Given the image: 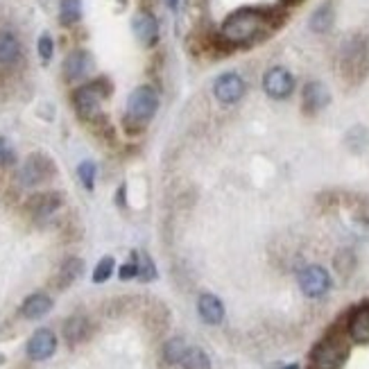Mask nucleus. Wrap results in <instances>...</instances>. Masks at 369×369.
I'll return each instance as SVG.
<instances>
[{"label": "nucleus", "mask_w": 369, "mask_h": 369, "mask_svg": "<svg viewBox=\"0 0 369 369\" xmlns=\"http://www.w3.org/2000/svg\"><path fill=\"white\" fill-rule=\"evenodd\" d=\"M267 26H269L267 11L245 7L225 18L223 28H220V36H223V41L229 46H242L258 39V36L267 30Z\"/></svg>", "instance_id": "nucleus-1"}, {"label": "nucleus", "mask_w": 369, "mask_h": 369, "mask_svg": "<svg viewBox=\"0 0 369 369\" xmlns=\"http://www.w3.org/2000/svg\"><path fill=\"white\" fill-rule=\"evenodd\" d=\"M338 61H340V73L344 80L351 84L360 82L369 70V43L365 36L360 34L349 36L340 48Z\"/></svg>", "instance_id": "nucleus-2"}, {"label": "nucleus", "mask_w": 369, "mask_h": 369, "mask_svg": "<svg viewBox=\"0 0 369 369\" xmlns=\"http://www.w3.org/2000/svg\"><path fill=\"white\" fill-rule=\"evenodd\" d=\"M156 109H159V95L152 86H139L127 97V118L134 122H141V125L152 120Z\"/></svg>", "instance_id": "nucleus-3"}, {"label": "nucleus", "mask_w": 369, "mask_h": 369, "mask_svg": "<svg viewBox=\"0 0 369 369\" xmlns=\"http://www.w3.org/2000/svg\"><path fill=\"white\" fill-rule=\"evenodd\" d=\"M344 358H347V342H344L340 336H328L315 347L313 367L315 369H338Z\"/></svg>", "instance_id": "nucleus-4"}, {"label": "nucleus", "mask_w": 369, "mask_h": 369, "mask_svg": "<svg viewBox=\"0 0 369 369\" xmlns=\"http://www.w3.org/2000/svg\"><path fill=\"white\" fill-rule=\"evenodd\" d=\"M55 175V164L48 154L34 152L26 159V164L21 168V183L23 186H36V183L46 181L48 177Z\"/></svg>", "instance_id": "nucleus-5"}, {"label": "nucleus", "mask_w": 369, "mask_h": 369, "mask_svg": "<svg viewBox=\"0 0 369 369\" xmlns=\"http://www.w3.org/2000/svg\"><path fill=\"white\" fill-rule=\"evenodd\" d=\"M299 288L306 297L319 299L331 290V274L322 265H309L299 272Z\"/></svg>", "instance_id": "nucleus-6"}, {"label": "nucleus", "mask_w": 369, "mask_h": 369, "mask_svg": "<svg viewBox=\"0 0 369 369\" xmlns=\"http://www.w3.org/2000/svg\"><path fill=\"white\" fill-rule=\"evenodd\" d=\"M245 91H247V84L238 75V73H223L213 82V95L220 105H236L242 100Z\"/></svg>", "instance_id": "nucleus-7"}, {"label": "nucleus", "mask_w": 369, "mask_h": 369, "mask_svg": "<svg viewBox=\"0 0 369 369\" xmlns=\"http://www.w3.org/2000/svg\"><path fill=\"white\" fill-rule=\"evenodd\" d=\"M263 89L269 97H274V100H286V97L294 91L292 73L284 66H272L263 75Z\"/></svg>", "instance_id": "nucleus-8"}, {"label": "nucleus", "mask_w": 369, "mask_h": 369, "mask_svg": "<svg viewBox=\"0 0 369 369\" xmlns=\"http://www.w3.org/2000/svg\"><path fill=\"white\" fill-rule=\"evenodd\" d=\"M73 102H75V109L82 118H93L97 112H100V102H102L100 82L86 84L82 89H77L75 95H73Z\"/></svg>", "instance_id": "nucleus-9"}, {"label": "nucleus", "mask_w": 369, "mask_h": 369, "mask_svg": "<svg viewBox=\"0 0 369 369\" xmlns=\"http://www.w3.org/2000/svg\"><path fill=\"white\" fill-rule=\"evenodd\" d=\"M57 351V338L50 328H39L28 342V355L32 360H48Z\"/></svg>", "instance_id": "nucleus-10"}, {"label": "nucleus", "mask_w": 369, "mask_h": 369, "mask_svg": "<svg viewBox=\"0 0 369 369\" xmlns=\"http://www.w3.org/2000/svg\"><path fill=\"white\" fill-rule=\"evenodd\" d=\"M331 102V93L322 82H309L304 86V109L309 114H317Z\"/></svg>", "instance_id": "nucleus-11"}, {"label": "nucleus", "mask_w": 369, "mask_h": 369, "mask_svg": "<svg viewBox=\"0 0 369 369\" xmlns=\"http://www.w3.org/2000/svg\"><path fill=\"white\" fill-rule=\"evenodd\" d=\"M61 195L57 193V191H50V193H36L34 198H30V202H28V208L32 211V215L34 218H50L57 208L61 206Z\"/></svg>", "instance_id": "nucleus-12"}, {"label": "nucleus", "mask_w": 369, "mask_h": 369, "mask_svg": "<svg viewBox=\"0 0 369 369\" xmlns=\"http://www.w3.org/2000/svg\"><path fill=\"white\" fill-rule=\"evenodd\" d=\"M198 313L206 324H220L225 319V306L215 294L206 292L198 299Z\"/></svg>", "instance_id": "nucleus-13"}, {"label": "nucleus", "mask_w": 369, "mask_h": 369, "mask_svg": "<svg viewBox=\"0 0 369 369\" xmlns=\"http://www.w3.org/2000/svg\"><path fill=\"white\" fill-rule=\"evenodd\" d=\"M89 70H91V55L84 53V50L70 53L68 59L64 61L66 80H70V82H77V80L86 77V73H89Z\"/></svg>", "instance_id": "nucleus-14"}, {"label": "nucleus", "mask_w": 369, "mask_h": 369, "mask_svg": "<svg viewBox=\"0 0 369 369\" xmlns=\"http://www.w3.org/2000/svg\"><path fill=\"white\" fill-rule=\"evenodd\" d=\"M349 338L358 344L369 342V306H360L358 311H353V315L349 317Z\"/></svg>", "instance_id": "nucleus-15"}, {"label": "nucleus", "mask_w": 369, "mask_h": 369, "mask_svg": "<svg viewBox=\"0 0 369 369\" xmlns=\"http://www.w3.org/2000/svg\"><path fill=\"white\" fill-rule=\"evenodd\" d=\"M134 34H137V39L143 43V46H154L156 39H159V23L154 16L150 14H139L134 18Z\"/></svg>", "instance_id": "nucleus-16"}, {"label": "nucleus", "mask_w": 369, "mask_h": 369, "mask_svg": "<svg viewBox=\"0 0 369 369\" xmlns=\"http://www.w3.org/2000/svg\"><path fill=\"white\" fill-rule=\"evenodd\" d=\"M50 311H53V299L48 297V294H43V292L30 294V297L23 301V309H21V313H23V317H26V319H41L43 315H48Z\"/></svg>", "instance_id": "nucleus-17"}, {"label": "nucleus", "mask_w": 369, "mask_h": 369, "mask_svg": "<svg viewBox=\"0 0 369 369\" xmlns=\"http://www.w3.org/2000/svg\"><path fill=\"white\" fill-rule=\"evenodd\" d=\"M21 57V43L11 32H0V66H14Z\"/></svg>", "instance_id": "nucleus-18"}, {"label": "nucleus", "mask_w": 369, "mask_h": 369, "mask_svg": "<svg viewBox=\"0 0 369 369\" xmlns=\"http://www.w3.org/2000/svg\"><path fill=\"white\" fill-rule=\"evenodd\" d=\"M86 336H89V322H86V317L73 315L70 319H66V324H64V338L70 344H77V342L86 340Z\"/></svg>", "instance_id": "nucleus-19"}, {"label": "nucleus", "mask_w": 369, "mask_h": 369, "mask_svg": "<svg viewBox=\"0 0 369 369\" xmlns=\"http://www.w3.org/2000/svg\"><path fill=\"white\" fill-rule=\"evenodd\" d=\"M331 26H333V7L322 5L319 9L313 11V16H311V30L313 32L324 34V32L331 30Z\"/></svg>", "instance_id": "nucleus-20"}, {"label": "nucleus", "mask_w": 369, "mask_h": 369, "mask_svg": "<svg viewBox=\"0 0 369 369\" xmlns=\"http://www.w3.org/2000/svg\"><path fill=\"white\" fill-rule=\"evenodd\" d=\"M82 269H84V263L80 258H66L59 269V288H68L73 281L82 274Z\"/></svg>", "instance_id": "nucleus-21"}, {"label": "nucleus", "mask_w": 369, "mask_h": 369, "mask_svg": "<svg viewBox=\"0 0 369 369\" xmlns=\"http://www.w3.org/2000/svg\"><path fill=\"white\" fill-rule=\"evenodd\" d=\"M188 347H191V344H186L181 338L168 340L166 347H164V358H166V363H170V365H181V360H183V355H186Z\"/></svg>", "instance_id": "nucleus-22"}, {"label": "nucleus", "mask_w": 369, "mask_h": 369, "mask_svg": "<svg viewBox=\"0 0 369 369\" xmlns=\"http://www.w3.org/2000/svg\"><path fill=\"white\" fill-rule=\"evenodd\" d=\"M181 367L183 369H211V358H208L204 349L188 347L186 355H183V360H181Z\"/></svg>", "instance_id": "nucleus-23"}, {"label": "nucleus", "mask_w": 369, "mask_h": 369, "mask_svg": "<svg viewBox=\"0 0 369 369\" xmlns=\"http://www.w3.org/2000/svg\"><path fill=\"white\" fill-rule=\"evenodd\" d=\"M82 16V0H61L59 18L64 26H75Z\"/></svg>", "instance_id": "nucleus-24"}, {"label": "nucleus", "mask_w": 369, "mask_h": 369, "mask_svg": "<svg viewBox=\"0 0 369 369\" xmlns=\"http://www.w3.org/2000/svg\"><path fill=\"white\" fill-rule=\"evenodd\" d=\"M137 256V263H139V279L141 281H152L156 277V267L152 263V258L147 254H134Z\"/></svg>", "instance_id": "nucleus-25"}, {"label": "nucleus", "mask_w": 369, "mask_h": 369, "mask_svg": "<svg viewBox=\"0 0 369 369\" xmlns=\"http://www.w3.org/2000/svg\"><path fill=\"white\" fill-rule=\"evenodd\" d=\"M114 258L112 256H105L100 263L95 265V272H93V281L95 284H105V281L112 277V272H114Z\"/></svg>", "instance_id": "nucleus-26"}, {"label": "nucleus", "mask_w": 369, "mask_h": 369, "mask_svg": "<svg viewBox=\"0 0 369 369\" xmlns=\"http://www.w3.org/2000/svg\"><path fill=\"white\" fill-rule=\"evenodd\" d=\"M95 164L93 161H82L80 168H77V175H80V181L84 183L86 191H93V183H95Z\"/></svg>", "instance_id": "nucleus-27"}, {"label": "nucleus", "mask_w": 369, "mask_h": 369, "mask_svg": "<svg viewBox=\"0 0 369 369\" xmlns=\"http://www.w3.org/2000/svg\"><path fill=\"white\" fill-rule=\"evenodd\" d=\"M53 53H55V43H53V36L50 34H41L39 36V57L43 64L53 59Z\"/></svg>", "instance_id": "nucleus-28"}, {"label": "nucleus", "mask_w": 369, "mask_h": 369, "mask_svg": "<svg viewBox=\"0 0 369 369\" xmlns=\"http://www.w3.org/2000/svg\"><path fill=\"white\" fill-rule=\"evenodd\" d=\"M16 161V154L11 150V145L7 143V139L0 137V166H11Z\"/></svg>", "instance_id": "nucleus-29"}, {"label": "nucleus", "mask_w": 369, "mask_h": 369, "mask_svg": "<svg viewBox=\"0 0 369 369\" xmlns=\"http://www.w3.org/2000/svg\"><path fill=\"white\" fill-rule=\"evenodd\" d=\"M120 279L122 281H127V279H134V277H139V263H137V256H134V261H129V263H125L120 267Z\"/></svg>", "instance_id": "nucleus-30"}, {"label": "nucleus", "mask_w": 369, "mask_h": 369, "mask_svg": "<svg viewBox=\"0 0 369 369\" xmlns=\"http://www.w3.org/2000/svg\"><path fill=\"white\" fill-rule=\"evenodd\" d=\"M166 3H168L170 9H177L179 7V0H166Z\"/></svg>", "instance_id": "nucleus-31"}, {"label": "nucleus", "mask_w": 369, "mask_h": 369, "mask_svg": "<svg viewBox=\"0 0 369 369\" xmlns=\"http://www.w3.org/2000/svg\"><path fill=\"white\" fill-rule=\"evenodd\" d=\"M284 369H299V365H288V367H284Z\"/></svg>", "instance_id": "nucleus-32"}]
</instances>
